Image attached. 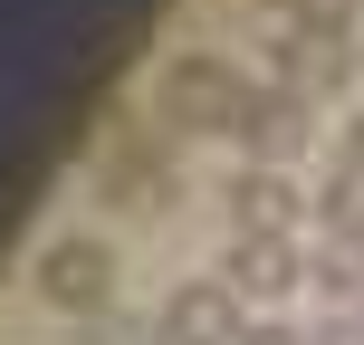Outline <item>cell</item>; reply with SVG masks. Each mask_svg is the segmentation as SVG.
<instances>
[{
  "label": "cell",
  "instance_id": "cell-10",
  "mask_svg": "<svg viewBox=\"0 0 364 345\" xmlns=\"http://www.w3.org/2000/svg\"><path fill=\"white\" fill-rule=\"evenodd\" d=\"M240 345H307V336H297V327H278V317H250V336H240Z\"/></svg>",
  "mask_w": 364,
  "mask_h": 345
},
{
  "label": "cell",
  "instance_id": "cell-14",
  "mask_svg": "<svg viewBox=\"0 0 364 345\" xmlns=\"http://www.w3.org/2000/svg\"><path fill=\"white\" fill-rule=\"evenodd\" d=\"M154 345H173V336H154Z\"/></svg>",
  "mask_w": 364,
  "mask_h": 345
},
{
  "label": "cell",
  "instance_id": "cell-8",
  "mask_svg": "<svg viewBox=\"0 0 364 345\" xmlns=\"http://www.w3.org/2000/svg\"><path fill=\"white\" fill-rule=\"evenodd\" d=\"M220 288L240 297V307H269V297H297V278H307V250H297V240H230V259H220Z\"/></svg>",
  "mask_w": 364,
  "mask_h": 345
},
{
  "label": "cell",
  "instance_id": "cell-1",
  "mask_svg": "<svg viewBox=\"0 0 364 345\" xmlns=\"http://www.w3.org/2000/svg\"><path fill=\"white\" fill-rule=\"evenodd\" d=\"M250 96H259V87H250L220 48H173L164 68H154V115H164L173 134H201V144H220V134L240 144Z\"/></svg>",
  "mask_w": 364,
  "mask_h": 345
},
{
  "label": "cell",
  "instance_id": "cell-3",
  "mask_svg": "<svg viewBox=\"0 0 364 345\" xmlns=\"http://www.w3.org/2000/svg\"><path fill=\"white\" fill-rule=\"evenodd\" d=\"M29 288H38V307H58V317H96L115 297V250L87 240V230H68V240H48V250L29 259Z\"/></svg>",
  "mask_w": 364,
  "mask_h": 345
},
{
  "label": "cell",
  "instance_id": "cell-9",
  "mask_svg": "<svg viewBox=\"0 0 364 345\" xmlns=\"http://www.w3.org/2000/svg\"><path fill=\"white\" fill-rule=\"evenodd\" d=\"M316 221H326V240H364V164L355 154H336V173L316 182Z\"/></svg>",
  "mask_w": 364,
  "mask_h": 345
},
{
  "label": "cell",
  "instance_id": "cell-5",
  "mask_svg": "<svg viewBox=\"0 0 364 345\" xmlns=\"http://www.w3.org/2000/svg\"><path fill=\"white\" fill-rule=\"evenodd\" d=\"M297 211H316V201H297V182H288V173H269V164H250L230 192H220L230 240H297Z\"/></svg>",
  "mask_w": 364,
  "mask_h": 345
},
{
  "label": "cell",
  "instance_id": "cell-4",
  "mask_svg": "<svg viewBox=\"0 0 364 345\" xmlns=\"http://www.w3.org/2000/svg\"><path fill=\"white\" fill-rule=\"evenodd\" d=\"M240 144H250V164H269V173L307 164V154H316V96H297V87H259V96H250V125H240Z\"/></svg>",
  "mask_w": 364,
  "mask_h": 345
},
{
  "label": "cell",
  "instance_id": "cell-2",
  "mask_svg": "<svg viewBox=\"0 0 364 345\" xmlns=\"http://www.w3.org/2000/svg\"><path fill=\"white\" fill-rule=\"evenodd\" d=\"M87 182H96V201H106V211H125V221H164L173 201H182V173H173V154L154 144L144 125H125V115H115V125L96 134V154H87Z\"/></svg>",
  "mask_w": 364,
  "mask_h": 345
},
{
  "label": "cell",
  "instance_id": "cell-6",
  "mask_svg": "<svg viewBox=\"0 0 364 345\" xmlns=\"http://www.w3.org/2000/svg\"><path fill=\"white\" fill-rule=\"evenodd\" d=\"M154 336H173V345H240L250 317H240V297L220 288V278H182L164 297V317H154Z\"/></svg>",
  "mask_w": 364,
  "mask_h": 345
},
{
  "label": "cell",
  "instance_id": "cell-12",
  "mask_svg": "<svg viewBox=\"0 0 364 345\" xmlns=\"http://www.w3.org/2000/svg\"><path fill=\"white\" fill-rule=\"evenodd\" d=\"M336 154H355V164H364V106L346 115V125H336Z\"/></svg>",
  "mask_w": 364,
  "mask_h": 345
},
{
  "label": "cell",
  "instance_id": "cell-11",
  "mask_svg": "<svg viewBox=\"0 0 364 345\" xmlns=\"http://www.w3.org/2000/svg\"><path fill=\"white\" fill-rule=\"evenodd\" d=\"M307 345H364V317H326V327H316Z\"/></svg>",
  "mask_w": 364,
  "mask_h": 345
},
{
  "label": "cell",
  "instance_id": "cell-7",
  "mask_svg": "<svg viewBox=\"0 0 364 345\" xmlns=\"http://www.w3.org/2000/svg\"><path fill=\"white\" fill-rule=\"evenodd\" d=\"M269 58H278V87L316 96V106H326V96L364 68V48H346V38H326V29H278V38H269Z\"/></svg>",
  "mask_w": 364,
  "mask_h": 345
},
{
  "label": "cell",
  "instance_id": "cell-13",
  "mask_svg": "<svg viewBox=\"0 0 364 345\" xmlns=\"http://www.w3.org/2000/svg\"><path fill=\"white\" fill-rule=\"evenodd\" d=\"M269 10H278V19H288V10H297V0H269Z\"/></svg>",
  "mask_w": 364,
  "mask_h": 345
}]
</instances>
